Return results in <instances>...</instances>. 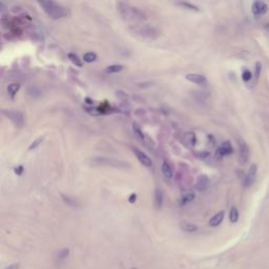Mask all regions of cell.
<instances>
[{"label":"cell","mask_w":269,"mask_h":269,"mask_svg":"<svg viewBox=\"0 0 269 269\" xmlns=\"http://www.w3.org/2000/svg\"><path fill=\"white\" fill-rule=\"evenodd\" d=\"M69 248H62L56 253V260L58 262H63L69 258Z\"/></svg>","instance_id":"ac0fdd59"},{"label":"cell","mask_w":269,"mask_h":269,"mask_svg":"<svg viewBox=\"0 0 269 269\" xmlns=\"http://www.w3.org/2000/svg\"><path fill=\"white\" fill-rule=\"evenodd\" d=\"M186 79H187L188 81H190L192 83L198 84V85H203V86H205V85L208 84V81H207L206 77L201 74H187L186 75Z\"/></svg>","instance_id":"9c48e42d"},{"label":"cell","mask_w":269,"mask_h":269,"mask_svg":"<svg viewBox=\"0 0 269 269\" xmlns=\"http://www.w3.org/2000/svg\"><path fill=\"white\" fill-rule=\"evenodd\" d=\"M124 69L123 65H121V64H114V65H109L106 67V73H109V74H114V73H119L121 72L122 69Z\"/></svg>","instance_id":"7402d4cb"},{"label":"cell","mask_w":269,"mask_h":269,"mask_svg":"<svg viewBox=\"0 0 269 269\" xmlns=\"http://www.w3.org/2000/svg\"><path fill=\"white\" fill-rule=\"evenodd\" d=\"M180 7L186 8V10H189V11H194V12H200V8L197 5L190 3V2H186V1H181V2H178L177 3Z\"/></svg>","instance_id":"ffe728a7"},{"label":"cell","mask_w":269,"mask_h":269,"mask_svg":"<svg viewBox=\"0 0 269 269\" xmlns=\"http://www.w3.org/2000/svg\"><path fill=\"white\" fill-rule=\"evenodd\" d=\"M2 114H3L5 117H7L8 120L12 121L16 127H22L24 125V116L21 112L19 111H2Z\"/></svg>","instance_id":"5b68a950"},{"label":"cell","mask_w":269,"mask_h":269,"mask_svg":"<svg viewBox=\"0 0 269 269\" xmlns=\"http://www.w3.org/2000/svg\"><path fill=\"white\" fill-rule=\"evenodd\" d=\"M232 146L230 144V142L228 141H225L222 143V145L220 146V147L218 148V151H217V154H218V156H221V157H224V156H227V155H230L232 152Z\"/></svg>","instance_id":"7c38bea8"},{"label":"cell","mask_w":269,"mask_h":269,"mask_svg":"<svg viewBox=\"0 0 269 269\" xmlns=\"http://www.w3.org/2000/svg\"><path fill=\"white\" fill-rule=\"evenodd\" d=\"M195 198V195L194 194L192 191H188V192H185L183 195V197L181 199L182 201V204H186V203H189V202L194 201V199Z\"/></svg>","instance_id":"603a6c76"},{"label":"cell","mask_w":269,"mask_h":269,"mask_svg":"<svg viewBox=\"0 0 269 269\" xmlns=\"http://www.w3.org/2000/svg\"><path fill=\"white\" fill-rule=\"evenodd\" d=\"M251 72L250 71H248V69H245V71L243 72V74H242V79H243V81L244 82H248L250 79H251Z\"/></svg>","instance_id":"f546056e"},{"label":"cell","mask_w":269,"mask_h":269,"mask_svg":"<svg viewBox=\"0 0 269 269\" xmlns=\"http://www.w3.org/2000/svg\"><path fill=\"white\" fill-rule=\"evenodd\" d=\"M136 200H137V195L136 194H131L130 195V197H129V199H128V201H129V203H134V202H136Z\"/></svg>","instance_id":"1f68e13d"},{"label":"cell","mask_w":269,"mask_h":269,"mask_svg":"<svg viewBox=\"0 0 269 269\" xmlns=\"http://www.w3.org/2000/svg\"><path fill=\"white\" fill-rule=\"evenodd\" d=\"M209 156H210L209 152H208V151H205L195 152V157L199 158V159H200V160H205V159L208 158Z\"/></svg>","instance_id":"83f0119b"},{"label":"cell","mask_w":269,"mask_h":269,"mask_svg":"<svg viewBox=\"0 0 269 269\" xmlns=\"http://www.w3.org/2000/svg\"><path fill=\"white\" fill-rule=\"evenodd\" d=\"M69 59L71 60L72 62L74 63L76 66H78V67H82V65H83V64H82L81 59H79V57L76 54H74V53H69Z\"/></svg>","instance_id":"cb8c5ba5"},{"label":"cell","mask_w":269,"mask_h":269,"mask_svg":"<svg viewBox=\"0 0 269 269\" xmlns=\"http://www.w3.org/2000/svg\"><path fill=\"white\" fill-rule=\"evenodd\" d=\"M224 215H225L224 211H220L218 213H216V215L209 220L210 227H217V226H219L223 222V220H224Z\"/></svg>","instance_id":"4fadbf2b"},{"label":"cell","mask_w":269,"mask_h":269,"mask_svg":"<svg viewBox=\"0 0 269 269\" xmlns=\"http://www.w3.org/2000/svg\"><path fill=\"white\" fill-rule=\"evenodd\" d=\"M130 269H137V268H134V267H133V268H130Z\"/></svg>","instance_id":"836d02e7"},{"label":"cell","mask_w":269,"mask_h":269,"mask_svg":"<svg viewBox=\"0 0 269 269\" xmlns=\"http://www.w3.org/2000/svg\"><path fill=\"white\" fill-rule=\"evenodd\" d=\"M163 200H164V195H163V191L161 189L157 188L155 190V205L156 208L160 209L162 205H163Z\"/></svg>","instance_id":"2e32d148"},{"label":"cell","mask_w":269,"mask_h":269,"mask_svg":"<svg viewBox=\"0 0 269 269\" xmlns=\"http://www.w3.org/2000/svg\"><path fill=\"white\" fill-rule=\"evenodd\" d=\"M19 90H20V84L16 83V82L8 84V86L7 88L8 96H10L11 98H14L15 96H16V94L18 93V91H19Z\"/></svg>","instance_id":"d6986e66"},{"label":"cell","mask_w":269,"mask_h":269,"mask_svg":"<svg viewBox=\"0 0 269 269\" xmlns=\"http://www.w3.org/2000/svg\"><path fill=\"white\" fill-rule=\"evenodd\" d=\"M161 170H162V173H163V176H164L166 179H172V178H173V168H172V166H170V164L168 163V162L164 161L163 163H162Z\"/></svg>","instance_id":"9a60e30c"},{"label":"cell","mask_w":269,"mask_h":269,"mask_svg":"<svg viewBox=\"0 0 269 269\" xmlns=\"http://www.w3.org/2000/svg\"><path fill=\"white\" fill-rule=\"evenodd\" d=\"M90 164L91 166H106L116 168V169H129L130 168V164L127 162L107 157H95L91 159Z\"/></svg>","instance_id":"7a4b0ae2"},{"label":"cell","mask_w":269,"mask_h":269,"mask_svg":"<svg viewBox=\"0 0 269 269\" xmlns=\"http://www.w3.org/2000/svg\"><path fill=\"white\" fill-rule=\"evenodd\" d=\"M117 10L121 17L126 21H131V22H141L145 21L147 16L146 14L140 8L133 7L129 3L126 2H119L117 4Z\"/></svg>","instance_id":"6da1fadb"},{"label":"cell","mask_w":269,"mask_h":269,"mask_svg":"<svg viewBox=\"0 0 269 269\" xmlns=\"http://www.w3.org/2000/svg\"><path fill=\"white\" fill-rule=\"evenodd\" d=\"M210 180L206 175H200L198 177L197 182H195V188L199 191H204L209 187Z\"/></svg>","instance_id":"30bf717a"},{"label":"cell","mask_w":269,"mask_h":269,"mask_svg":"<svg viewBox=\"0 0 269 269\" xmlns=\"http://www.w3.org/2000/svg\"><path fill=\"white\" fill-rule=\"evenodd\" d=\"M261 71H262V63L261 62H256L255 63V81H258L259 80V78H260V75H261Z\"/></svg>","instance_id":"f1b7e54d"},{"label":"cell","mask_w":269,"mask_h":269,"mask_svg":"<svg viewBox=\"0 0 269 269\" xmlns=\"http://www.w3.org/2000/svg\"><path fill=\"white\" fill-rule=\"evenodd\" d=\"M180 226H181V229L183 231L189 232V233H191V232H195L198 230L197 225L191 224V223H188V222H182L181 224H180Z\"/></svg>","instance_id":"e0dca14e"},{"label":"cell","mask_w":269,"mask_h":269,"mask_svg":"<svg viewBox=\"0 0 269 269\" xmlns=\"http://www.w3.org/2000/svg\"><path fill=\"white\" fill-rule=\"evenodd\" d=\"M239 210H238L237 207H231L230 212H229V220H230L231 223H237L239 221Z\"/></svg>","instance_id":"44dd1931"},{"label":"cell","mask_w":269,"mask_h":269,"mask_svg":"<svg viewBox=\"0 0 269 269\" xmlns=\"http://www.w3.org/2000/svg\"><path fill=\"white\" fill-rule=\"evenodd\" d=\"M39 5L43 8V11L47 14V16L54 20L61 19L67 15L66 8L62 5L56 3L54 1H39Z\"/></svg>","instance_id":"3957f363"},{"label":"cell","mask_w":269,"mask_h":269,"mask_svg":"<svg viewBox=\"0 0 269 269\" xmlns=\"http://www.w3.org/2000/svg\"><path fill=\"white\" fill-rule=\"evenodd\" d=\"M131 149H133V152L136 155V157L139 160L140 163L143 164L146 167H151L152 166L151 159L149 158L148 156L145 154V152H143L142 151H140L138 147H131Z\"/></svg>","instance_id":"52a82bcc"},{"label":"cell","mask_w":269,"mask_h":269,"mask_svg":"<svg viewBox=\"0 0 269 269\" xmlns=\"http://www.w3.org/2000/svg\"><path fill=\"white\" fill-rule=\"evenodd\" d=\"M238 146H239V161L241 164L244 165L248 161L249 147L242 138H238Z\"/></svg>","instance_id":"8992f818"},{"label":"cell","mask_w":269,"mask_h":269,"mask_svg":"<svg viewBox=\"0 0 269 269\" xmlns=\"http://www.w3.org/2000/svg\"><path fill=\"white\" fill-rule=\"evenodd\" d=\"M133 129H134V133L136 134V137L140 140H144V134H143L141 128L138 126V124L134 123L133 124Z\"/></svg>","instance_id":"484cf974"},{"label":"cell","mask_w":269,"mask_h":269,"mask_svg":"<svg viewBox=\"0 0 269 269\" xmlns=\"http://www.w3.org/2000/svg\"><path fill=\"white\" fill-rule=\"evenodd\" d=\"M268 11V5L263 1H255L253 2L252 4V13L255 15V16H259V15H263L265 13H267Z\"/></svg>","instance_id":"8fae6325"},{"label":"cell","mask_w":269,"mask_h":269,"mask_svg":"<svg viewBox=\"0 0 269 269\" xmlns=\"http://www.w3.org/2000/svg\"><path fill=\"white\" fill-rule=\"evenodd\" d=\"M83 60L85 61V62H87V63L95 62V61L97 60V55L95 53H91V52H90V53H86V54L83 55Z\"/></svg>","instance_id":"d4e9b609"},{"label":"cell","mask_w":269,"mask_h":269,"mask_svg":"<svg viewBox=\"0 0 269 269\" xmlns=\"http://www.w3.org/2000/svg\"><path fill=\"white\" fill-rule=\"evenodd\" d=\"M42 141H43V138H42V137H41V138H38L37 140H35V141L30 143V145L29 146V151H33V149L37 148L38 146L41 144Z\"/></svg>","instance_id":"4316f807"},{"label":"cell","mask_w":269,"mask_h":269,"mask_svg":"<svg viewBox=\"0 0 269 269\" xmlns=\"http://www.w3.org/2000/svg\"><path fill=\"white\" fill-rule=\"evenodd\" d=\"M256 172H258V166H256V164L250 165L248 173H247V175L245 177V181H244V185H245L246 187H250V186L255 183V177H256Z\"/></svg>","instance_id":"ba28073f"},{"label":"cell","mask_w":269,"mask_h":269,"mask_svg":"<svg viewBox=\"0 0 269 269\" xmlns=\"http://www.w3.org/2000/svg\"><path fill=\"white\" fill-rule=\"evenodd\" d=\"M131 33L134 35L139 36L143 39H148V40H155L160 36V32L151 25H131L130 26Z\"/></svg>","instance_id":"277c9868"},{"label":"cell","mask_w":269,"mask_h":269,"mask_svg":"<svg viewBox=\"0 0 269 269\" xmlns=\"http://www.w3.org/2000/svg\"><path fill=\"white\" fill-rule=\"evenodd\" d=\"M19 267H20L19 263H14V264L8 265L5 269H19Z\"/></svg>","instance_id":"4dcf8cb0"},{"label":"cell","mask_w":269,"mask_h":269,"mask_svg":"<svg viewBox=\"0 0 269 269\" xmlns=\"http://www.w3.org/2000/svg\"><path fill=\"white\" fill-rule=\"evenodd\" d=\"M15 173H17V175H21V173H23V166H18V167H16L15 168Z\"/></svg>","instance_id":"d6a6232c"},{"label":"cell","mask_w":269,"mask_h":269,"mask_svg":"<svg viewBox=\"0 0 269 269\" xmlns=\"http://www.w3.org/2000/svg\"><path fill=\"white\" fill-rule=\"evenodd\" d=\"M184 142L188 147H192L197 143V136L192 131H188V133L184 134Z\"/></svg>","instance_id":"5bb4252c"}]
</instances>
